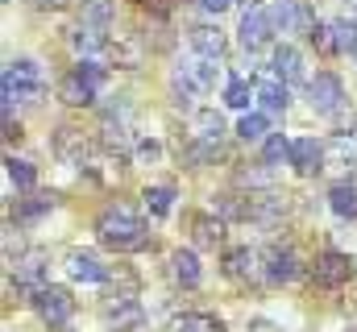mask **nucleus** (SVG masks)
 Here are the masks:
<instances>
[{
	"label": "nucleus",
	"mask_w": 357,
	"mask_h": 332,
	"mask_svg": "<svg viewBox=\"0 0 357 332\" xmlns=\"http://www.w3.org/2000/svg\"><path fill=\"white\" fill-rule=\"evenodd\" d=\"M96 237H100V246L116 249V253H137V249L150 246V229H146V220L133 216V212L121 208V204H112V208L100 212V220H96Z\"/></svg>",
	"instance_id": "obj_1"
},
{
	"label": "nucleus",
	"mask_w": 357,
	"mask_h": 332,
	"mask_svg": "<svg viewBox=\"0 0 357 332\" xmlns=\"http://www.w3.org/2000/svg\"><path fill=\"white\" fill-rule=\"evenodd\" d=\"M46 91V75H42V63L33 59H13L4 67V80H0V96H4V116H13V104H33L38 96Z\"/></svg>",
	"instance_id": "obj_2"
},
{
	"label": "nucleus",
	"mask_w": 357,
	"mask_h": 332,
	"mask_svg": "<svg viewBox=\"0 0 357 332\" xmlns=\"http://www.w3.org/2000/svg\"><path fill=\"white\" fill-rule=\"evenodd\" d=\"M29 308L42 316V324L59 329V324H67V320H71L75 299H71V291H67V287H42V291L29 299Z\"/></svg>",
	"instance_id": "obj_3"
},
{
	"label": "nucleus",
	"mask_w": 357,
	"mask_h": 332,
	"mask_svg": "<svg viewBox=\"0 0 357 332\" xmlns=\"http://www.w3.org/2000/svg\"><path fill=\"white\" fill-rule=\"evenodd\" d=\"M307 104L320 116H337L345 108V83L337 80L333 71H320L316 80H307Z\"/></svg>",
	"instance_id": "obj_4"
},
{
	"label": "nucleus",
	"mask_w": 357,
	"mask_h": 332,
	"mask_svg": "<svg viewBox=\"0 0 357 332\" xmlns=\"http://www.w3.org/2000/svg\"><path fill=\"white\" fill-rule=\"evenodd\" d=\"M262 278H266L270 287L295 282V278H299V253H295L291 246H282V241L266 246L262 249Z\"/></svg>",
	"instance_id": "obj_5"
},
{
	"label": "nucleus",
	"mask_w": 357,
	"mask_h": 332,
	"mask_svg": "<svg viewBox=\"0 0 357 332\" xmlns=\"http://www.w3.org/2000/svg\"><path fill=\"white\" fill-rule=\"evenodd\" d=\"M13 278H17V291L25 299H33L42 287H46V253L42 249H29L13 262Z\"/></svg>",
	"instance_id": "obj_6"
},
{
	"label": "nucleus",
	"mask_w": 357,
	"mask_h": 332,
	"mask_svg": "<svg viewBox=\"0 0 357 332\" xmlns=\"http://www.w3.org/2000/svg\"><path fill=\"white\" fill-rule=\"evenodd\" d=\"M357 270V262H349L345 253H337V249H328V253H320L316 257V266H312V278H316V287H324V291H337V287H345L349 282V274Z\"/></svg>",
	"instance_id": "obj_7"
},
{
	"label": "nucleus",
	"mask_w": 357,
	"mask_h": 332,
	"mask_svg": "<svg viewBox=\"0 0 357 332\" xmlns=\"http://www.w3.org/2000/svg\"><path fill=\"white\" fill-rule=\"evenodd\" d=\"M270 21H274V29H282V33H312V25H316L307 0H274Z\"/></svg>",
	"instance_id": "obj_8"
},
{
	"label": "nucleus",
	"mask_w": 357,
	"mask_h": 332,
	"mask_svg": "<svg viewBox=\"0 0 357 332\" xmlns=\"http://www.w3.org/2000/svg\"><path fill=\"white\" fill-rule=\"evenodd\" d=\"M142 59H146V46H142V38H137V33L121 29V33L108 42V63H112V67H121V71H137V67H142Z\"/></svg>",
	"instance_id": "obj_9"
},
{
	"label": "nucleus",
	"mask_w": 357,
	"mask_h": 332,
	"mask_svg": "<svg viewBox=\"0 0 357 332\" xmlns=\"http://www.w3.org/2000/svg\"><path fill=\"white\" fill-rule=\"evenodd\" d=\"M67 274H71V282H108L112 278V270L91 249H71L67 253Z\"/></svg>",
	"instance_id": "obj_10"
},
{
	"label": "nucleus",
	"mask_w": 357,
	"mask_h": 332,
	"mask_svg": "<svg viewBox=\"0 0 357 332\" xmlns=\"http://www.w3.org/2000/svg\"><path fill=\"white\" fill-rule=\"evenodd\" d=\"M270 33H274V21H270L266 8H250V13L241 17V29H237V38H241V46H245L250 54L266 46Z\"/></svg>",
	"instance_id": "obj_11"
},
{
	"label": "nucleus",
	"mask_w": 357,
	"mask_h": 332,
	"mask_svg": "<svg viewBox=\"0 0 357 332\" xmlns=\"http://www.w3.org/2000/svg\"><path fill=\"white\" fill-rule=\"evenodd\" d=\"M216 71H220V67H216V59L195 54V59H183V63H178L175 75L183 83H191L195 91H212V87H216Z\"/></svg>",
	"instance_id": "obj_12"
},
{
	"label": "nucleus",
	"mask_w": 357,
	"mask_h": 332,
	"mask_svg": "<svg viewBox=\"0 0 357 332\" xmlns=\"http://www.w3.org/2000/svg\"><path fill=\"white\" fill-rule=\"evenodd\" d=\"M54 154L63 158V163H75L84 166L91 154V142L84 137V129H71V125H63L59 133H54Z\"/></svg>",
	"instance_id": "obj_13"
},
{
	"label": "nucleus",
	"mask_w": 357,
	"mask_h": 332,
	"mask_svg": "<svg viewBox=\"0 0 357 332\" xmlns=\"http://www.w3.org/2000/svg\"><path fill=\"white\" fill-rule=\"evenodd\" d=\"M108 42H112V33H108L104 25H88V21H79V29L71 33V46H75V54H79V59L108 54Z\"/></svg>",
	"instance_id": "obj_14"
},
{
	"label": "nucleus",
	"mask_w": 357,
	"mask_h": 332,
	"mask_svg": "<svg viewBox=\"0 0 357 332\" xmlns=\"http://www.w3.org/2000/svg\"><path fill=\"white\" fill-rule=\"evenodd\" d=\"M225 274L237 278V282L262 278V253H254V249H229L225 253Z\"/></svg>",
	"instance_id": "obj_15"
},
{
	"label": "nucleus",
	"mask_w": 357,
	"mask_h": 332,
	"mask_svg": "<svg viewBox=\"0 0 357 332\" xmlns=\"http://www.w3.org/2000/svg\"><path fill=\"white\" fill-rule=\"evenodd\" d=\"M270 71L278 75V80L287 83H307V67H303V54L295 50V46H278L274 50V59H270Z\"/></svg>",
	"instance_id": "obj_16"
},
{
	"label": "nucleus",
	"mask_w": 357,
	"mask_h": 332,
	"mask_svg": "<svg viewBox=\"0 0 357 332\" xmlns=\"http://www.w3.org/2000/svg\"><path fill=\"white\" fill-rule=\"evenodd\" d=\"M287 163L295 166L299 174H316V170H324V146H320L316 137H295Z\"/></svg>",
	"instance_id": "obj_17"
},
{
	"label": "nucleus",
	"mask_w": 357,
	"mask_h": 332,
	"mask_svg": "<svg viewBox=\"0 0 357 332\" xmlns=\"http://www.w3.org/2000/svg\"><path fill=\"white\" fill-rule=\"evenodd\" d=\"M254 91H258V104H262V112H274V116H278V112H287V104H291V91H287V83L278 80L274 71H266V75L258 80V87H254Z\"/></svg>",
	"instance_id": "obj_18"
},
{
	"label": "nucleus",
	"mask_w": 357,
	"mask_h": 332,
	"mask_svg": "<svg viewBox=\"0 0 357 332\" xmlns=\"http://www.w3.org/2000/svg\"><path fill=\"white\" fill-rule=\"evenodd\" d=\"M282 216H287V195H274V191L250 195V220L254 225H278Z\"/></svg>",
	"instance_id": "obj_19"
},
{
	"label": "nucleus",
	"mask_w": 357,
	"mask_h": 332,
	"mask_svg": "<svg viewBox=\"0 0 357 332\" xmlns=\"http://www.w3.org/2000/svg\"><path fill=\"white\" fill-rule=\"evenodd\" d=\"M171 278H175L178 287H199L204 270H199V257L191 249H175L171 253Z\"/></svg>",
	"instance_id": "obj_20"
},
{
	"label": "nucleus",
	"mask_w": 357,
	"mask_h": 332,
	"mask_svg": "<svg viewBox=\"0 0 357 332\" xmlns=\"http://www.w3.org/2000/svg\"><path fill=\"white\" fill-rule=\"evenodd\" d=\"M96 96H100V91H96L91 83H84L75 71L63 75V83H59V100L71 104V108H88V104H96Z\"/></svg>",
	"instance_id": "obj_21"
},
{
	"label": "nucleus",
	"mask_w": 357,
	"mask_h": 332,
	"mask_svg": "<svg viewBox=\"0 0 357 332\" xmlns=\"http://www.w3.org/2000/svg\"><path fill=\"white\" fill-rule=\"evenodd\" d=\"M191 50H195V54H208V59H220V54H225V33H220V25H191Z\"/></svg>",
	"instance_id": "obj_22"
},
{
	"label": "nucleus",
	"mask_w": 357,
	"mask_h": 332,
	"mask_svg": "<svg viewBox=\"0 0 357 332\" xmlns=\"http://www.w3.org/2000/svg\"><path fill=\"white\" fill-rule=\"evenodd\" d=\"M191 237H195V246L199 249H216L225 241V220L212 212V216H195L191 220Z\"/></svg>",
	"instance_id": "obj_23"
},
{
	"label": "nucleus",
	"mask_w": 357,
	"mask_h": 332,
	"mask_svg": "<svg viewBox=\"0 0 357 332\" xmlns=\"http://www.w3.org/2000/svg\"><path fill=\"white\" fill-rule=\"evenodd\" d=\"M54 204H59V195H29V199H17L13 220H17V225H38Z\"/></svg>",
	"instance_id": "obj_24"
},
{
	"label": "nucleus",
	"mask_w": 357,
	"mask_h": 332,
	"mask_svg": "<svg viewBox=\"0 0 357 332\" xmlns=\"http://www.w3.org/2000/svg\"><path fill=\"white\" fill-rule=\"evenodd\" d=\"M328 208L345 220H357V179H345L328 191Z\"/></svg>",
	"instance_id": "obj_25"
},
{
	"label": "nucleus",
	"mask_w": 357,
	"mask_h": 332,
	"mask_svg": "<svg viewBox=\"0 0 357 332\" xmlns=\"http://www.w3.org/2000/svg\"><path fill=\"white\" fill-rule=\"evenodd\" d=\"M354 158H357V133H337L324 146V163L328 166H354Z\"/></svg>",
	"instance_id": "obj_26"
},
{
	"label": "nucleus",
	"mask_w": 357,
	"mask_h": 332,
	"mask_svg": "<svg viewBox=\"0 0 357 332\" xmlns=\"http://www.w3.org/2000/svg\"><path fill=\"white\" fill-rule=\"evenodd\" d=\"M142 204H146V212H150V216H171V208H175V187L154 183V187H146V191H142Z\"/></svg>",
	"instance_id": "obj_27"
},
{
	"label": "nucleus",
	"mask_w": 357,
	"mask_h": 332,
	"mask_svg": "<svg viewBox=\"0 0 357 332\" xmlns=\"http://www.w3.org/2000/svg\"><path fill=\"white\" fill-rule=\"evenodd\" d=\"M191 137L220 146V137H225V121H220V112H212V108H199V112H195V133H191Z\"/></svg>",
	"instance_id": "obj_28"
},
{
	"label": "nucleus",
	"mask_w": 357,
	"mask_h": 332,
	"mask_svg": "<svg viewBox=\"0 0 357 332\" xmlns=\"http://www.w3.org/2000/svg\"><path fill=\"white\" fill-rule=\"evenodd\" d=\"M212 212H216L220 220H250V199L220 191V195H212Z\"/></svg>",
	"instance_id": "obj_29"
},
{
	"label": "nucleus",
	"mask_w": 357,
	"mask_h": 332,
	"mask_svg": "<svg viewBox=\"0 0 357 332\" xmlns=\"http://www.w3.org/2000/svg\"><path fill=\"white\" fill-rule=\"evenodd\" d=\"M4 174L17 191H33V183H38V166L25 158H4Z\"/></svg>",
	"instance_id": "obj_30"
},
{
	"label": "nucleus",
	"mask_w": 357,
	"mask_h": 332,
	"mask_svg": "<svg viewBox=\"0 0 357 332\" xmlns=\"http://www.w3.org/2000/svg\"><path fill=\"white\" fill-rule=\"evenodd\" d=\"M237 137H241V142H266L270 137L266 112H245V116L237 121Z\"/></svg>",
	"instance_id": "obj_31"
},
{
	"label": "nucleus",
	"mask_w": 357,
	"mask_h": 332,
	"mask_svg": "<svg viewBox=\"0 0 357 332\" xmlns=\"http://www.w3.org/2000/svg\"><path fill=\"white\" fill-rule=\"evenodd\" d=\"M167 332H225V324L212 320V316H199V312H195V316H178Z\"/></svg>",
	"instance_id": "obj_32"
},
{
	"label": "nucleus",
	"mask_w": 357,
	"mask_h": 332,
	"mask_svg": "<svg viewBox=\"0 0 357 332\" xmlns=\"http://www.w3.org/2000/svg\"><path fill=\"white\" fill-rule=\"evenodd\" d=\"M79 21H88V25H112V0H84V13H79Z\"/></svg>",
	"instance_id": "obj_33"
},
{
	"label": "nucleus",
	"mask_w": 357,
	"mask_h": 332,
	"mask_svg": "<svg viewBox=\"0 0 357 332\" xmlns=\"http://www.w3.org/2000/svg\"><path fill=\"white\" fill-rule=\"evenodd\" d=\"M282 158H291V142H287L282 133H270L266 142H262V163L278 166Z\"/></svg>",
	"instance_id": "obj_34"
},
{
	"label": "nucleus",
	"mask_w": 357,
	"mask_h": 332,
	"mask_svg": "<svg viewBox=\"0 0 357 332\" xmlns=\"http://www.w3.org/2000/svg\"><path fill=\"white\" fill-rule=\"evenodd\" d=\"M333 38H337V54H357V21H333Z\"/></svg>",
	"instance_id": "obj_35"
},
{
	"label": "nucleus",
	"mask_w": 357,
	"mask_h": 332,
	"mask_svg": "<svg viewBox=\"0 0 357 332\" xmlns=\"http://www.w3.org/2000/svg\"><path fill=\"white\" fill-rule=\"evenodd\" d=\"M237 183H241V187H274V166H270V163L250 166V170H241V174H237Z\"/></svg>",
	"instance_id": "obj_36"
},
{
	"label": "nucleus",
	"mask_w": 357,
	"mask_h": 332,
	"mask_svg": "<svg viewBox=\"0 0 357 332\" xmlns=\"http://www.w3.org/2000/svg\"><path fill=\"white\" fill-rule=\"evenodd\" d=\"M250 100H258V91H250L245 80H233L225 87V104H229V108H250Z\"/></svg>",
	"instance_id": "obj_37"
},
{
	"label": "nucleus",
	"mask_w": 357,
	"mask_h": 332,
	"mask_svg": "<svg viewBox=\"0 0 357 332\" xmlns=\"http://www.w3.org/2000/svg\"><path fill=\"white\" fill-rule=\"evenodd\" d=\"M307 38H312V46H316L320 54H337V38H333V21H328V25H312V33H307Z\"/></svg>",
	"instance_id": "obj_38"
},
{
	"label": "nucleus",
	"mask_w": 357,
	"mask_h": 332,
	"mask_svg": "<svg viewBox=\"0 0 357 332\" xmlns=\"http://www.w3.org/2000/svg\"><path fill=\"white\" fill-rule=\"evenodd\" d=\"M133 154H137V163H158V154H162V150H158V142H137V150H133Z\"/></svg>",
	"instance_id": "obj_39"
},
{
	"label": "nucleus",
	"mask_w": 357,
	"mask_h": 332,
	"mask_svg": "<svg viewBox=\"0 0 357 332\" xmlns=\"http://www.w3.org/2000/svg\"><path fill=\"white\" fill-rule=\"evenodd\" d=\"M137 4H142V8H150V13H154V17H167V13H171V4H175V0H137Z\"/></svg>",
	"instance_id": "obj_40"
},
{
	"label": "nucleus",
	"mask_w": 357,
	"mask_h": 332,
	"mask_svg": "<svg viewBox=\"0 0 357 332\" xmlns=\"http://www.w3.org/2000/svg\"><path fill=\"white\" fill-rule=\"evenodd\" d=\"M204 4V13H212V17H220L225 8H233V0H199Z\"/></svg>",
	"instance_id": "obj_41"
},
{
	"label": "nucleus",
	"mask_w": 357,
	"mask_h": 332,
	"mask_svg": "<svg viewBox=\"0 0 357 332\" xmlns=\"http://www.w3.org/2000/svg\"><path fill=\"white\" fill-rule=\"evenodd\" d=\"M250 332H282L274 320H250Z\"/></svg>",
	"instance_id": "obj_42"
},
{
	"label": "nucleus",
	"mask_w": 357,
	"mask_h": 332,
	"mask_svg": "<svg viewBox=\"0 0 357 332\" xmlns=\"http://www.w3.org/2000/svg\"><path fill=\"white\" fill-rule=\"evenodd\" d=\"M29 4H38V8H63L67 0H29Z\"/></svg>",
	"instance_id": "obj_43"
},
{
	"label": "nucleus",
	"mask_w": 357,
	"mask_h": 332,
	"mask_svg": "<svg viewBox=\"0 0 357 332\" xmlns=\"http://www.w3.org/2000/svg\"><path fill=\"white\" fill-rule=\"evenodd\" d=\"M233 4H241L245 13H250V8H258V0H233Z\"/></svg>",
	"instance_id": "obj_44"
},
{
	"label": "nucleus",
	"mask_w": 357,
	"mask_h": 332,
	"mask_svg": "<svg viewBox=\"0 0 357 332\" xmlns=\"http://www.w3.org/2000/svg\"><path fill=\"white\" fill-rule=\"evenodd\" d=\"M50 332H75V329L71 324H59V329H50Z\"/></svg>",
	"instance_id": "obj_45"
},
{
	"label": "nucleus",
	"mask_w": 357,
	"mask_h": 332,
	"mask_svg": "<svg viewBox=\"0 0 357 332\" xmlns=\"http://www.w3.org/2000/svg\"><path fill=\"white\" fill-rule=\"evenodd\" d=\"M349 4H354V13H357V0H349Z\"/></svg>",
	"instance_id": "obj_46"
},
{
	"label": "nucleus",
	"mask_w": 357,
	"mask_h": 332,
	"mask_svg": "<svg viewBox=\"0 0 357 332\" xmlns=\"http://www.w3.org/2000/svg\"><path fill=\"white\" fill-rule=\"evenodd\" d=\"M349 332H357V329H349Z\"/></svg>",
	"instance_id": "obj_47"
},
{
	"label": "nucleus",
	"mask_w": 357,
	"mask_h": 332,
	"mask_svg": "<svg viewBox=\"0 0 357 332\" xmlns=\"http://www.w3.org/2000/svg\"><path fill=\"white\" fill-rule=\"evenodd\" d=\"M354 274H357V270H354Z\"/></svg>",
	"instance_id": "obj_48"
}]
</instances>
